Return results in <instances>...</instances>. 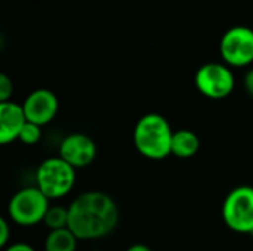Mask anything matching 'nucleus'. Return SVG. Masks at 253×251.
<instances>
[{"mask_svg":"<svg viewBox=\"0 0 253 251\" xmlns=\"http://www.w3.org/2000/svg\"><path fill=\"white\" fill-rule=\"evenodd\" d=\"M120 219L116 201L105 192L86 191L68 207V229L77 240H99L111 234Z\"/></svg>","mask_w":253,"mask_h":251,"instance_id":"nucleus-1","label":"nucleus"},{"mask_svg":"<svg viewBox=\"0 0 253 251\" xmlns=\"http://www.w3.org/2000/svg\"><path fill=\"white\" fill-rule=\"evenodd\" d=\"M173 130L160 114H145L133 130V143L138 152L148 160H165L172 154Z\"/></svg>","mask_w":253,"mask_h":251,"instance_id":"nucleus-2","label":"nucleus"},{"mask_svg":"<svg viewBox=\"0 0 253 251\" xmlns=\"http://www.w3.org/2000/svg\"><path fill=\"white\" fill-rule=\"evenodd\" d=\"M76 185V169L61 157L42 161L36 170V186L49 200L68 195Z\"/></svg>","mask_w":253,"mask_h":251,"instance_id":"nucleus-3","label":"nucleus"},{"mask_svg":"<svg viewBox=\"0 0 253 251\" xmlns=\"http://www.w3.org/2000/svg\"><path fill=\"white\" fill-rule=\"evenodd\" d=\"M49 201L37 186L22 188L12 195L7 204V215L19 226H33L44 220L50 207Z\"/></svg>","mask_w":253,"mask_h":251,"instance_id":"nucleus-4","label":"nucleus"},{"mask_svg":"<svg viewBox=\"0 0 253 251\" xmlns=\"http://www.w3.org/2000/svg\"><path fill=\"white\" fill-rule=\"evenodd\" d=\"M222 219L231 231L253 235L252 186L243 185L228 192L222 204Z\"/></svg>","mask_w":253,"mask_h":251,"instance_id":"nucleus-5","label":"nucleus"},{"mask_svg":"<svg viewBox=\"0 0 253 251\" xmlns=\"http://www.w3.org/2000/svg\"><path fill=\"white\" fill-rule=\"evenodd\" d=\"M194 84L203 96L219 101L228 98L233 93L236 78L227 64L208 62L197 70L194 75Z\"/></svg>","mask_w":253,"mask_h":251,"instance_id":"nucleus-6","label":"nucleus"},{"mask_svg":"<svg viewBox=\"0 0 253 251\" xmlns=\"http://www.w3.org/2000/svg\"><path fill=\"white\" fill-rule=\"evenodd\" d=\"M219 53L228 67H248L253 62V28L236 25L228 28L219 43Z\"/></svg>","mask_w":253,"mask_h":251,"instance_id":"nucleus-7","label":"nucleus"},{"mask_svg":"<svg viewBox=\"0 0 253 251\" xmlns=\"http://www.w3.org/2000/svg\"><path fill=\"white\" fill-rule=\"evenodd\" d=\"M74 169L87 167L96 158V143L84 133H71L59 143V155Z\"/></svg>","mask_w":253,"mask_h":251,"instance_id":"nucleus-8","label":"nucleus"},{"mask_svg":"<svg viewBox=\"0 0 253 251\" xmlns=\"http://www.w3.org/2000/svg\"><path fill=\"white\" fill-rule=\"evenodd\" d=\"M27 121L37 126L49 124L58 114L59 102L56 95L49 89H36L33 90L22 104Z\"/></svg>","mask_w":253,"mask_h":251,"instance_id":"nucleus-9","label":"nucleus"},{"mask_svg":"<svg viewBox=\"0 0 253 251\" xmlns=\"http://www.w3.org/2000/svg\"><path fill=\"white\" fill-rule=\"evenodd\" d=\"M27 124V117L22 105L7 101L0 102V143L7 145L19 139V135Z\"/></svg>","mask_w":253,"mask_h":251,"instance_id":"nucleus-10","label":"nucleus"},{"mask_svg":"<svg viewBox=\"0 0 253 251\" xmlns=\"http://www.w3.org/2000/svg\"><path fill=\"white\" fill-rule=\"evenodd\" d=\"M200 149V139L199 136L187 129H181L173 132L172 138V154L178 158L187 160L194 157Z\"/></svg>","mask_w":253,"mask_h":251,"instance_id":"nucleus-11","label":"nucleus"},{"mask_svg":"<svg viewBox=\"0 0 253 251\" xmlns=\"http://www.w3.org/2000/svg\"><path fill=\"white\" fill-rule=\"evenodd\" d=\"M77 237L68 229L50 231L44 241V251H76Z\"/></svg>","mask_w":253,"mask_h":251,"instance_id":"nucleus-12","label":"nucleus"},{"mask_svg":"<svg viewBox=\"0 0 253 251\" xmlns=\"http://www.w3.org/2000/svg\"><path fill=\"white\" fill-rule=\"evenodd\" d=\"M43 223L49 231H58V229H65L68 228V209L59 207V206H50Z\"/></svg>","mask_w":253,"mask_h":251,"instance_id":"nucleus-13","label":"nucleus"},{"mask_svg":"<svg viewBox=\"0 0 253 251\" xmlns=\"http://www.w3.org/2000/svg\"><path fill=\"white\" fill-rule=\"evenodd\" d=\"M40 129H42L40 126L27 121V124L24 126L18 141H21L25 145H36L40 141V136H42V130Z\"/></svg>","mask_w":253,"mask_h":251,"instance_id":"nucleus-14","label":"nucleus"},{"mask_svg":"<svg viewBox=\"0 0 253 251\" xmlns=\"http://www.w3.org/2000/svg\"><path fill=\"white\" fill-rule=\"evenodd\" d=\"M13 93V83L6 74H0V102L10 101Z\"/></svg>","mask_w":253,"mask_h":251,"instance_id":"nucleus-15","label":"nucleus"},{"mask_svg":"<svg viewBox=\"0 0 253 251\" xmlns=\"http://www.w3.org/2000/svg\"><path fill=\"white\" fill-rule=\"evenodd\" d=\"M9 238H10V225L4 217H1L0 219V247L6 249Z\"/></svg>","mask_w":253,"mask_h":251,"instance_id":"nucleus-16","label":"nucleus"},{"mask_svg":"<svg viewBox=\"0 0 253 251\" xmlns=\"http://www.w3.org/2000/svg\"><path fill=\"white\" fill-rule=\"evenodd\" d=\"M4 251H36L31 246L25 244V243H15V244H10L7 246Z\"/></svg>","mask_w":253,"mask_h":251,"instance_id":"nucleus-17","label":"nucleus"},{"mask_svg":"<svg viewBox=\"0 0 253 251\" xmlns=\"http://www.w3.org/2000/svg\"><path fill=\"white\" fill-rule=\"evenodd\" d=\"M245 89H246V92L251 95L253 98V68L252 70H249L248 72H246V75H245Z\"/></svg>","mask_w":253,"mask_h":251,"instance_id":"nucleus-18","label":"nucleus"},{"mask_svg":"<svg viewBox=\"0 0 253 251\" xmlns=\"http://www.w3.org/2000/svg\"><path fill=\"white\" fill-rule=\"evenodd\" d=\"M126 251H153L150 247H147L145 244H133L130 246Z\"/></svg>","mask_w":253,"mask_h":251,"instance_id":"nucleus-19","label":"nucleus"},{"mask_svg":"<svg viewBox=\"0 0 253 251\" xmlns=\"http://www.w3.org/2000/svg\"><path fill=\"white\" fill-rule=\"evenodd\" d=\"M252 28H253V27H252Z\"/></svg>","mask_w":253,"mask_h":251,"instance_id":"nucleus-20","label":"nucleus"}]
</instances>
